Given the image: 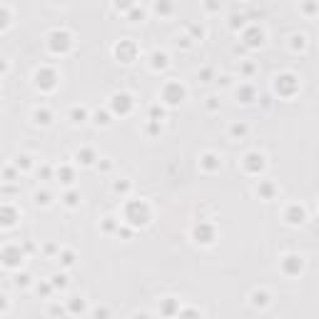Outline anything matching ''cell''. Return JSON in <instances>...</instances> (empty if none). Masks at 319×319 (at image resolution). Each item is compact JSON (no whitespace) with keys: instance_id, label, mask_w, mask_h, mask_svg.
I'll return each mask as SVG.
<instances>
[{"instance_id":"1","label":"cell","mask_w":319,"mask_h":319,"mask_svg":"<svg viewBox=\"0 0 319 319\" xmlns=\"http://www.w3.org/2000/svg\"><path fill=\"white\" fill-rule=\"evenodd\" d=\"M254 304H267V294H254Z\"/></svg>"},{"instance_id":"2","label":"cell","mask_w":319,"mask_h":319,"mask_svg":"<svg viewBox=\"0 0 319 319\" xmlns=\"http://www.w3.org/2000/svg\"><path fill=\"white\" fill-rule=\"evenodd\" d=\"M52 284L55 287H65V277H52Z\"/></svg>"}]
</instances>
